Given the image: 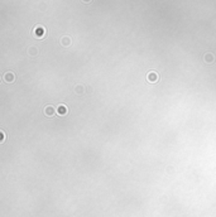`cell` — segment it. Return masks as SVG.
I'll return each instance as SVG.
<instances>
[{"instance_id": "6da1fadb", "label": "cell", "mask_w": 216, "mask_h": 217, "mask_svg": "<svg viewBox=\"0 0 216 217\" xmlns=\"http://www.w3.org/2000/svg\"><path fill=\"white\" fill-rule=\"evenodd\" d=\"M33 36L38 39H42L46 36V28L43 25H36L33 29Z\"/></svg>"}, {"instance_id": "7a4b0ae2", "label": "cell", "mask_w": 216, "mask_h": 217, "mask_svg": "<svg viewBox=\"0 0 216 217\" xmlns=\"http://www.w3.org/2000/svg\"><path fill=\"white\" fill-rule=\"evenodd\" d=\"M147 80H148V82H152V84L157 82V81H158V75H157V72H154V71L149 72V73L147 75Z\"/></svg>"}, {"instance_id": "3957f363", "label": "cell", "mask_w": 216, "mask_h": 217, "mask_svg": "<svg viewBox=\"0 0 216 217\" xmlns=\"http://www.w3.org/2000/svg\"><path fill=\"white\" fill-rule=\"evenodd\" d=\"M59 43H61V46H63V47H70V46L72 44V39H71L70 37L65 36V37H62V38H61Z\"/></svg>"}, {"instance_id": "277c9868", "label": "cell", "mask_w": 216, "mask_h": 217, "mask_svg": "<svg viewBox=\"0 0 216 217\" xmlns=\"http://www.w3.org/2000/svg\"><path fill=\"white\" fill-rule=\"evenodd\" d=\"M3 78H4V81H5V82H8V84H10V82H14V80H15V76H14V73H13V72H6V73L3 76Z\"/></svg>"}, {"instance_id": "5b68a950", "label": "cell", "mask_w": 216, "mask_h": 217, "mask_svg": "<svg viewBox=\"0 0 216 217\" xmlns=\"http://www.w3.org/2000/svg\"><path fill=\"white\" fill-rule=\"evenodd\" d=\"M67 112H68V109H67V106L63 105V104H61V105L57 107V114H58V115H61V116L66 115Z\"/></svg>"}, {"instance_id": "8992f818", "label": "cell", "mask_w": 216, "mask_h": 217, "mask_svg": "<svg viewBox=\"0 0 216 217\" xmlns=\"http://www.w3.org/2000/svg\"><path fill=\"white\" fill-rule=\"evenodd\" d=\"M203 61L206 62V63H212V62L215 61V56L212 54V53H210V52H207V53H205L203 54Z\"/></svg>"}, {"instance_id": "52a82bcc", "label": "cell", "mask_w": 216, "mask_h": 217, "mask_svg": "<svg viewBox=\"0 0 216 217\" xmlns=\"http://www.w3.org/2000/svg\"><path fill=\"white\" fill-rule=\"evenodd\" d=\"M44 114H46V116L52 118V116L55 115V114H56V110H55L53 106H47V107L44 109Z\"/></svg>"}, {"instance_id": "ba28073f", "label": "cell", "mask_w": 216, "mask_h": 217, "mask_svg": "<svg viewBox=\"0 0 216 217\" xmlns=\"http://www.w3.org/2000/svg\"><path fill=\"white\" fill-rule=\"evenodd\" d=\"M28 54L32 56V57L37 56V54H38V48H37V47H30V48L28 49Z\"/></svg>"}, {"instance_id": "9c48e42d", "label": "cell", "mask_w": 216, "mask_h": 217, "mask_svg": "<svg viewBox=\"0 0 216 217\" xmlns=\"http://www.w3.org/2000/svg\"><path fill=\"white\" fill-rule=\"evenodd\" d=\"M75 92H76L77 95H80V94H84V92H85V88H84V86L77 85V86L75 87Z\"/></svg>"}, {"instance_id": "30bf717a", "label": "cell", "mask_w": 216, "mask_h": 217, "mask_svg": "<svg viewBox=\"0 0 216 217\" xmlns=\"http://www.w3.org/2000/svg\"><path fill=\"white\" fill-rule=\"evenodd\" d=\"M0 135H2V139H0V143H3V141L5 140V134H4V131H3V130L0 131Z\"/></svg>"}, {"instance_id": "8fae6325", "label": "cell", "mask_w": 216, "mask_h": 217, "mask_svg": "<svg viewBox=\"0 0 216 217\" xmlns=\"http://www.w3.org/2000/svg\"><path fill=\"white\" fill-rule=\"evenodd\" d=\"M81 2H82V3H85V4H89V3L92 2V0H81Z\"/></svg>"}]
</instances>
